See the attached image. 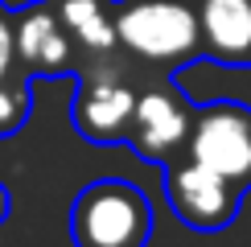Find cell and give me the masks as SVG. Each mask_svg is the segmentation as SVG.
I'll return each instance as SVG.
<instances>
[{"instance_id": "9", "label": "cell", "mask_w": 251, "mask_h": 247, "mask_svg": "<svg viewBox=\"0 0 251 247\" xmlns=\"http://www.w3.org/2000/svg\"><path fill=\"white\" fill-rule=\"evenodd\" d=\"M50 8H54L58 21L66 25V33H70V41H75L82 66L120 54L116 0H50ZM82 66H78V70H82Z\"/></svg>"}, {"instance_id": "7", "label": "cell", "mask_w": 251, "mask_h": 247, "mask_svg": "<svg viewBox=\"0 0 251 247\" xmlns=\"http://www.w3.org/2000/svg\"><path fill=\"white\" fill-rule=\"evenodd\" d=\"M13 41H17V66L33 78H75L82 58L70 41L66 25L50 8V0L25 4L13 13Z\"/></svg>"}, {"instance_id": "8", "label": "cell", "mask_w": 251, "mask_h": 247, "mask_svg": "<svg viewBox=\"0 0 251 247\" xmlns=\"http://www.w3.org/2000/svg\"><path fill=\"white\" fill-rule=\"evenodd\" d=\"M202 58L226 70H251V0H194Z\"/></svg>"}, {"instance_id": "10", "label": "cell", "mask_w": 251, "mask_h": 247, "mask_svg": "<svg viewBox=\"0 0 251 247\" xmlns=\"http://www.w3.org/2000/svg\"><path fill=\"white\" fill-rule=\"evenodd\" d=\"M29 82H33V74H25V70H13L8 78H0V140L17 136L29 124V111H33Z\"/></svg>"}, {"instance_id": "2", "label": "cell", "mask_w": 251, "mask_h": 247, "mask_svg": "<svg viewBox=\"0 0 251 247\" xmlns=\"http://www.w3.org/2000/svg\"><path fill=\"white\" fill-rule=\"evenodd\" d=\"M140 78H144V70L124 49L103 62L82 66L75 74L78 91L70 99L75 132L91 144H124L132 111H136V95H140Z\"/></svg>"}, {"instance_id": "11", "label": "cell", "mask_w": 251, "mask_h": 247, "mask_svg": "<svg viewBox=\"0 0 251 247\" xmlns=\"http://www.w3.org/2000/svg\"><path fill=\"white\" fill-rule=\"evenodd\" d=\"M17 66V41H13V8L0 4V78H8Z\"/></svg>"}, {"instance_id": "6", "label": "cell", "mask_w": 251, "mask_h": 247, "mask_svg": "<svg viewBox=\"0 0 251 247\" xmlns=\"http://www.w3.org/2000/svg\"><path fill=\"white\" fill-rule=\"evenodd\" d=\"M165 198L169 210L198 235H218L235 222L243 194L235 190L226 177L210 173L206 165H198L194 157H173L165 161Z\"/></svg>"}, {"instance_id": "12", "label": "cell", "mask_w": 251, "mask_h": 247, "mask_svg": "<svg viewBox=\"0 0 251 247\" xmlns=\"http://www.w3.org/2000/svg\"><path fill=\"white\" fill-rule=\"evenodd\" d=\"M8 214H13V194H8V185L0 181V222H4Z\"/></svg>"}, {"instance_id": "1", "label": "cell", "mask_w": 251, "mask_h": 247, "mask_svg": "<svg viewBox=\"0 0 251 247\" xmlns=\"http://www.w3.org/2000/svg\"><path fill=\"white\" fill-rule=\"evenodd\" d=\"M120 49L140 70L177 74L202 58L194 0H116Z\"/></svg>"}, {"instance_id": "4", "label": "cell", "mask_w": 251, "mask_h": 247, "mask_svg": "<svg viewBox=\"0 0 251 247\" xmlns=\"http://www.w3.org/2000/svg\"><path fill=\"white\" fill-rule=\"evenodd\" d=\"M194 99L185 95L173 82V74H156V70H144L140 78V95H136V111L128 124V148L136 157L165 165L173 157L185 152V140H190L194 128Z\"/></svg>"}, {"instance_id": "3", "label": "cell", "mask_w": 251, "mask_h": 247, "mask_svg": "<svg viewBox=\"0 0 251 247\" xmlns=\"http://www.w3.org/2000/svg\"><path fill=\"white\" fill-rule=\"evenodd\" d=\"M66 226L75 247H149L152 206L140 185L124 177H103L78 190Z\"/></svg>"}, {"instance_id": "5", "label": "cell", "mask_w": 251, "mask_h": 247, "mask_svg": "<svg viewBox=\"0 0 251 247\" xmlns=\"http://www.w3.org/2000/svg\"><path fill=\"white\" fill-rule=\"evenodd\" d=\"M185 157L226 177L239 194L251 190V107L235 99H214L194 111Z\"/></svg>"}]
</instances>
